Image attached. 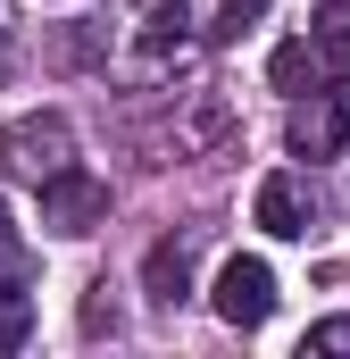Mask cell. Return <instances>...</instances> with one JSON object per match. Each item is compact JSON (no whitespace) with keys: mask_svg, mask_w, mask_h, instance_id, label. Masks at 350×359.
Here are the masks:
<instances>
[{"mask_svg":"<svg viewBox=\"0 0 350 359\" xmlns=\"http://www.w3.org/2000/svg\"><path fill=\"white\" fill-rule=\"evenodd\" d=\"M67 168H76V126H67V117L42 109V117H17V126L0 134V176L8 184H34V192H42L50 176H67Z\"/></svg>","mask_w":350,"mask_h":359,"instance_id":"cell-1","label":"cell"},{"mask_svg":"<svg viewBox=\"0 0 350 359\" xmlns=\"http://www.w3.org/2000/svg\"><path fill=\"white\" fill-rule=\"evenodd\" d=\"M284 142H292V159H334V151L350 142V84L300 92L292 117H284Z\"/></svg>","mask_w":350,"mask_h":359,"instance_id":"cell-2","label":"cell"},{"mask_svg":"<svg viewBox=\"0 0 350 359\" xmlns=\"http://www.w3.org/2000/svg\"><path fill=\"white\" fill-rule=\"evenodd\" d=\"M267 309H275V268L234 251V259L217 268V318H225L234 334H251V326H267Z\"/></svg>","mask_w":350,"mask_h":359,"instance_id":"cell-3","label":"cell"},{"mask_svg":"<svg viewBox=\"0 0 350 359\" xmlns=\"http://www.w3.org/2000/svg\"><path fill=\"white\" fill-rule=\"evenodd\" d=\"M100 217H108V184H100V176L67 168V176L42 184V226H50V234H92Z\"/></svg>","mask_w":350,"mask_h":359,"instance_id":"cell-4","label":"cell"},{"mask_svg":"<svg viewBox=\"0 0 350 359\" xmlns=\"http://www.w3.org/2000/svg\"><path fill=\"white\" fill-rule=\"evenodd\" d=\"M183 34H192V8H183V0H142V25H134L142 67H167V59H183Z\"/></svg>","mask_w":350,"mask_h":359,"instance_id":"cell-5","label":"cell"},{"mask_svg":"<svg viewBox=\"0 0 350 359\" xmlns=\"http://www.w3.org/2000/svg\"><path fill=\"white\" fill-rule=\"evenodd\" d=\"M309 217H317V201H309V184H300V176H267V184H259V226H267V234L300 243Z\"/></svg>","mask_w":350,"mask_h":359,"instance_id":"cell-6","label":"cell"},{"mask_svg":"<svg viewBox=\"0 0 350 359\" xmlns=\"http://www.w3.org/2000/svg\"><path fill=\"white\" fill-rule=\"evenodd\" d=\"M142 284H150V301L159 309H175L183 292H192V243H150V259H142Z\"/></svg>","mask_w":350,"mask_h":359,"instance_id":"cell-7","label":"cell"},{"mask_svg":"<svg viewBox=\"0 0 350 359\" xmlns=\"http://www.w3.org/2000/svg\"><path fill=\"white\" fill-rule=\"evenodd\" d=\"M317 67H326V50H317V42H284L267 76H275V92H292V100H300V92H317Z\"/></svg>","mask_w":350,"mask_h":359,"instance_id":"cell-8","label":"cell"},{"mask_svg":"<svg viewBox=\"0 0 350 359\" xmlns=\"http://www.w3.org/2000/svg\"><path fill=\"white\" fill-rule=\"evenodd\" d=\"M309 42H317L334 67H350V0H326V8L309 17Z\"/></svg>","mask_w":350,"mask_h":359,"instance_id":"cell-9","label":"cell"},{"mask_svg":"<svg viewBox=\"0 0 350 359\" xmlns=\"http://www.w3.org/2000/svg\"><path fill=\"white\" fill-rule=\"evenodd\" d=\"M25 334H34V292L17 276H0V351H17Z\"/></svg>","mask_w":350,"mask_h":359,"instance_id":"cell-10","label":"cell"},{"mask_svg":"<svg viewBox=\"0 0 350 359\" xmlns=\"http://www.w3.org/2000/svg\"><path fill=\"white\" fill-rule=\"evenodd\" d=\"M100 42H108V34H100L92 17H76V25L50 42V59H59V67H92V59H100Z\"/></svg>","mask_w":350,"mask_h":359,"instance_id":"cell-11","label":"cell"},{"mask_svg":"<svg viewBox=\"0 0 350 359\" xmlns=\"http://www.w3.org/2000/svg\"><path fill=\"white\" fill-rule=\"evenodd\" d=\"M259 17H267V0H225V8H217V25H209V42H242Z\"/></svg>","mask_w":350,"mask_h":359,"instance_id":"cell-12","label":"cell"},{"mask_svg":"<svg viewBox=\"0 0 350 359\" xmlns=\"http://www.w3.org/2000/svg\"><path fill=\"white\" fill-rule=\"evenodd\" d=\"M300 351H350V318H326V326H309V343Z\"/></svg>","mask_w":350,"mask_h":359,"instance_id":"cell-13","label":"cell"},{"mask_svg":"<svg viewBox=\"0 0 350 359\" xmlns=\"http://www.w3.org/2000/svg\"><path fill=\"white\" fill-rule=\"evenodd\" d=\"M25 268V243H17V226H8V209H0V276Z\"/></svg>","mask_w":350,"mask_h":359,"instance_id":"cell-14","label":"cell"},{"mask_svg":"<svg viewBox=\"0 0 350 359\" xmlns=\"http://www.w3.org/2000/svg\"><path fill=\"white\" fill-rule=\"evenodd\" d=\"M0 76H8V17H0Z\"/></svg>","mask_w":350,"mask_h":359,"instance_id":"cell-15","label":"cell"}]
</instances>
